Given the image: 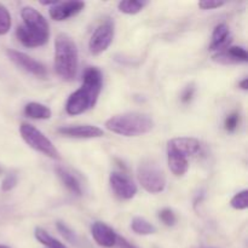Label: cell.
Segmentation results:
<instances>
[{
    "instance_id": "603a6c76",
    "label": "cell",
    "mask_w": 248,
    "mask_h": 248,
    "mask_svg": "<svg viewBox=\"0 0 248 248\" xmlns=\"http://www.w3.org/2000/svg\"><path fill=\"white\" fill-rule=\"evenodd\" d=\"M11 15L9 10L0 4V35H5L11 28Z\"/></svg>"
},
{
    "instance_id": "e0dca14e",
    "label": "cell",
    "mask_w": 248,
    "mask_h": 248,
    "mask_svg": "<svg viewBox=\"0 0 248 248\" xmlns=\"http://www.w3.org/2000/svg\"><path fill=\"white\" fill-rule=\"evenodd\" d=\"M167 161H169V167L171 172L177 177L184 176L189 169L188 157L183 156L173 150L167 149Z\"/></svg>"
},
{
    "instance_id": "30bf717a",
    "label": "cell",
    "mask_w": 248,
    "mask_h": 248,
    "mask_svg": "<svg viewBox=\"0 0 248 248\" xmlns=\"http://www.w3.org/2000/svg\"><path fill=\"white\" fill-rule=\"evenodd\" d=\"M57 132L60 135L70 138H80V140H89V138L103 137L104 132L102 128L93 125H75V126H62L58 127Z\"/></svg>"
},
{
    "instance_id": "d6a6232c",
    "label": "cell",
    "mask_w": 248,
    "mask_h": 248,
    "mask_svg": "<svg viewBox=\"0 0 248 248\" xmlns=\"http://www.w3.org/2000/svg\"><path fill=\"white\" fill-rule=\"evenodd\" d=\"M0 248H10V247H7V246H4V245H0Z\"/></svg>"
},
{
    "instance_id": "f1b7e54d",
    "label": "cell",
    "mask_w": 248,
    "mask_h": 248,
    "mask_svg": "<svg viewBox=\"0 0 248 248\" xmlns=\"http://www.w3.org/2000/svg\"><path fill=\"white\" fill-rule=\"evenodd\" d=\"M225 5L224 1H216V0H203V1L199 2V7L202 10H213L222 7Z\"/></svg>"
},
{
    "instance_id": "2e32d148",
    "label": "cell",
    "mask_w": 248,
    "mask_h": 248,
    "mask_svg": "<svg viewBox=\"0 0 248 248\" xmlns=\"http://www.w3.org/2000/svg\"><path fill=\"white\" fill-rule=\"evenodd\" d=\"M230 43H232V36H230L229 27L225 23L216 26L212 33V43L210 45V50L220 52L229 47Z\"/></svg>"
},
{
    "instance_id": "5b68a950",
    "label": "cell",
    "mask_w": 248,
    "mask_h": 248,
    "mask_svg": "<svg viewBox=\"0 0 248 248\" xmlns=\"http://www.w3.org/2000/svg\"><path fill=\"white\" fill-rule=\"evenodd\" d=\"M19 133L23 138L24 142L36 152L46 155L47 157L53 160H61V154L57 148L53 145V143L44 135L41 131L34 127L31 124H22L19 126Z\"/></svg>"
},
{
    "instance_id": "7402d4cb",
    "label": "cell",
    "mask_w": 248,
    "mask_h": 248,
    "mask_svg": "<svg viewBox=\"0 0 248 248\" xmlns=\"http://www.w3.org/2000/svg\"><path fill=\"white\" fill-rule=\"evenodd\" d=\"M148 5L147 1H140V0H124L118 4L119 10L124 14L136 15L142 11Z\"/></svg>"
},
{
    "instance_id": "9a60e30c",
    "label": "cell",
    "mask_w": 248,
    "mask_h": 248,
    "mask_svg": "<svg viewBox=\"0 0 248 248\" xmlns=\"http://www.w3.org/2000/svg\"><path fill=\"white\" fill-rule=\"evenodd\" d=\"M16 35L19 43L23 46H26V47H39V46L45 45L47 43L48 38H50V36L43 35V34L36 33V31L27 28L24 24H22V26L17 28Z\"/></svg>"
},
{
    "instance_id": "ba28073f",
    "label": "cell",
    "mask_w": 248,
    "mask_h": 248,
    "mask_svg": "<svg viewBox=\"0 0 248 248\" xmlns=\"http://www.w3.org/2000/svg\"><path fill=\"white\" fill-rule=\"evenodd\" d=\"M109 183L115 195L121 200H131L137 194V186L126 174L113 172L109 176Z\"/></svg>"
},
{
    "instance_id": "836d02e7",
    "label": "cell",
    "mask_w": 248,
    "mask_h": 248,
    "mask_svg": "<svg viewBox=\"0 0 248 248\" xmlns=\"http://www.w3.org/2000/svg\"><path fill=\"white\" fill-rule=\"evenodd\" d=\"M211 248H212V247H211Z\"/></svg>"
},
{
    "instance_id": "d6986e66",
    "label": "cell",
    "mask_w": 248,
    "mask_h": 248,
    "mask_svg": "<svg viewBox=\"0 0 248 248\" xmlns=\"http://www.w3.org/2000/svg\"><path fill=\"white\" fill-rule=\"evenodd\" d=\"M56 172H57V176L60 177V179L62 181V183L64 184L65 188H67L68 190L72 191L73 194H75V195L78 196L81 195V186H80L79 181H78L69 171H67V170L63 169V167H57V169H56Z\"/></svg>"
},
{
    "instance_id": "6da1fadb",
    "label": "cell",
    "mask_w": 248,
    "mask_h": 248,
    "mask_svg": "<svg viewBox=\"0 0 248 248\" xmlns=\"http://www.w3.org/2000/svg\"><path fill=\"white\" fill-rule=\"evenodd\" d=\"M102 86L103 75L101 70L96 67L87 68L82 77L81 87L73 92L65 103L67 113L69 115H79L93 108L102 91Z\"/></svg>"
},
{
    "instance_id": "1f68e13d",
    "label": "cell",
    "mask_w": 248,
    "mask_h": 248,
    "mask_svg": "<svg viewBox=\"0 0 248 248\" xmlns=\"http://www.w3.org/2000/svg\"><path fill=\"white\" fill-rule=\"evenodd\" d=\"M239 86L241 87L242 90H247L248 89V79H247V78H245L242 81L239 82Z\"/></svg>"
},
{
    "instance_id": "5bb4252c",
    "label": "cell",
    "mask_w": 248,
    "mask_h": 248,
    "mask_svg": "<svg viewBox=\"0 0 248 248\" xmlns=\"http://www.w3.org/2000/svg\"><path fill=\"white\" fill-rule=\"evenodd\" d=\"M212 58L218 63L232 64V63H246L248 61V55L247 51L242 46H230V47L213 55Z\"/></svg>"
},
{
    "instance_id": "44dd1931",
    "label": "cell",
    "mask_w": 248,
    "mask_h": 248,
    "mask_svg": "<svg viewBox=\"0 0 248 248\" xmlns=\"http://www.w3.org/2000/svg\"><path fill=\"white\" fill-rule=\"evenodd\" d=\"M131 228L138 235H150L156 232V228L142 217H135L131 222Z\"/></svg>"
},
{
    "instance_id": "7a4b0ae2",
    "label": "cell",
    "mask_w": 248,
    "mask_h": 248,
    "mask_svg": "<svg viewBox=\"0 0 248 248\" xmlns=\"http://www.w3.org/2000/svg\"><path fill=\"white\" fill-rule=\"evenodd\" d=\"M77 44L68 34L61 33L56 38L55 44V69L58 77L63 80H73L78 70Z\"/></svg>"
},
{
    "instance_id": "cb8c5ba5",
    "label": "cell",
    "mask_w": 248,
    "mask_h": 248,
    "mask_svg": "<svg viewBox=\"0 0 248 248\" xmlns=\"http://www.w3.org/2000/svg\"><path fill=\"white\" fill-rule=\"evenodd\" d=\"M230 205H232V207L235 208V210H239V211L246 210V208L248 207V190L247 189H245V190L237 193L236 195L232 199V201H230Z\"/></svg>"
},
{
    "instance_id": "4dcf8cb0",
    "label": "cell",
    "mask_w": 248,
    "mask_h": 248,
    "mask_svg": "<svg viewBox=\"0 0 248 248\" xmlns=\"http://www.w3.org/2000/svg\"><path fill=\"white\" fill-rule=\"evenodd\" d=\"M116 245H119V247H120V248H137V247L133 246V245H131L128 241H126L124 237H120V236H118V240H116Z\"/></svg>"
},
{
    "instance_id": "484cf974",
    "label": "cell",
    "mask_w": 248,
    "mask_h": 248,
    "mask_svg": "<svg viewBox=\"0 0 248 248\" xmlns=\"http://www.w3.org/2000/svg\"><path fill=\"white\" fill-rule=\"evenodd\" d=\"M240 123V114L237 111H234V113L229 114L225 119V123H224V127L228 132H234L235 130L237 128Z\"/></svg>"
},
{
    "instance_id": "f546056e",
    "label": "cell",
    "mask_w": 248,
    "mask_h": 248,
    "mask_svg": "<svg viewBox=\"0 0 248 248\" xmlns=\"http://www.w3.org/2000/svg\"><path fill=\"white\" fill-rule=\"evenodd\" d=\"M194 93H195V87H194V85H189V86H186L181 96L182 102H183V103H189V102L193 99Z\"/></svg>"
},
{
    "instance_id": "52a82bcc",
    "label": "cell",
    "mask_w": 248,
    "mask_h": 248,
    "mask_svg": "<svg viewBox=\"0 0 248 248\" xmlns=\"http://www.w3.org/2000/svg\"><path fill=\"white\" fill-rule=\"evenodd\" d=\"M7 56L15 64L21 67L26 72L31 73L34 77L45 78L47 75V70H46L45 65L31 58V56L26 55V53L19 52V51L16 50H7Z\"/></svg>"
},
{
    "instance_id": "ac0fdd59",
    "label": "cell",
    "mask_w": 248,
    "mask_h": 248,
    "mask_svg": "<svg viewBox=\"0 0 248 248\" xmlns=\"http://www.w3.org/2000/svg\"><path fill=\"white\" fill-rule=\"evenodd\" d=\"M24 114L31 119H38V120H47L52 115V111L48 107L38 102H31L24 107Z\"/></svg>"
},
{
    "instance_id": "4fadbf2b",
    "label": "cell",
    "mask_w": 248,
    "mask_h": 248,
    "mask_svg": "<svg viewBox=\"0 0 248 248\" xmlns=\"http://www.w3.org/2000/svg\"><path fill=\"white\" fill-rule=\"evenodd\" d=\"M200 142L196 138L193 137H178L169 140L167 143V149L173 150L183 156L189 157L198 154L200 150Z\"/></svg>"
},
{
    "instance_id": "277c9868",
    "label": "cell",
    "mask_w": 248,
    "mask_h": 248,
    "mask_svg": "<svg viewBox=\"0 0 248 248\" xmlns=\"http://www.w3.org/2000/svg\"><path fill=\"white\" fill-rule=\"evenodd\" d=\"M138 181L145 191L150 194H159L166 186V176L161 167L153 160H144L137 170Z\"/></svg>"
},
{
    "instance_id": "d4e9b609",
    "label": "cell",
    "mask_w": 248,
    "mask_h": 248,
    "mask_svg": "<svg viewBox=\"0 0 248 248\" xmlns=\"http://www.w3.org/2000/svg\"><path fill=\"white\" fill-rule=\"evenodd\" d=\"M159 218L161 219V222L164 223L167 227H172V225L176 224L177 217L176 213L171 210V208H164L159 212Z\"/></svg>"
},
{
    "instance_id": "8fae6325",
    "label": "cell",
    "mask_w": 248,
    "mask_h": 248,
    "mask_svg": "<svg viewBox=\"0 0 248 248\" xmlns=\"http://www.w3.org/2000/svg\"><path fill=\"white\" fill-rule=\"evenodd\" d=\"M85 7L84 1H65V2H57L52 5L48 12H50L51 18L57 22L65 21L70 17L75 16L79 12H81Z\"/></svg>"
},
{
    "instance_id": "83f0119b",
    "label": "cell",
    "mask_w": 248,
    "mask_h": 248,
    "mask_svg": "<svg viewBox=\"0 0 248 248\" xmlns=\"http://www.w3.org/2000/svg\"><path fill=\"white\" fill-rule=\"evenodd\" d=\"M17 186V176L15 173L7 174L1 183V189L4 191H10Z\"/></svg>"
},
{
    "instance_id": "ffe728a7",
    "label": "cell",
    "mask_w": 248,
    "mask_h": 248,
    "mask_svg": "<svg viewBox=\"0 0 248 248\" xmlns=\"http://www.w3.org/2000/svg\"><path fill=\"white\" fill-rule=\"evenodd\" d=\"M34 235H35V239L38 240L40 244H43L44 246L48 248H68L64 244H62L61 241L56 240L55 237L51 236L46 230L41 229V228H36L34 230Z\"/></svg>"
},
{
    "instance_id": "7c38bea8",
    "label": "cell",
    "mask_w": 248,
    "mask_h": 248,
    "mask_svg": "<svg viewBox=\"0 0 248 248\" xmlns=\"http://www.w3.org/2000/svg\"><path fill=\"white\" fill-rule=\"evenodd\" d=\"M91 234L94 241L102 247L111 248L116 245L118 235L109 225L103 222H94L91 227Z\"/></svg>"
},
{
    "instance_id": "4316f807",
    "label": "cell",
    "mask_w": 248,
    "mask_h": 248,
    "mask_svg": "<svg viewBox=\"0 0 248 248\" xmlns=\"http://www.w3.org/2000/svg\"><path fill=\"white\" fill-rule=\"evenodd\" d=\"M57 229L60 230V232L62 234V236L64 237L65 240H68V241L72 242V244H77V236H75L74 232H73V230H70L69 228L64 224V223L58 222Z\"/></svg>"
},
{
    "instance_id": "9c48e42d",
    "label": "cell",
    "mask_w": 248,
    "mask_h": 248,
    "mask_svg": "<svg viewBox=\"0 0 248 248\" xmlns=\"http://www.w3.org/2000/svg\"><path fill=\"white\" fill-rule=\"evenodd\" d=\"M21 16L23 18L24 26L31 31L40 33L43 35L50 36V26L45 17L31 6H26L22 9Z\"/></svg>"
},
{
    "instance_id": "3957f363",
    "label": "cell",
    "mask_w": 248,
    "mask_h": 248,
    "mask_svg": "<svg viewBox=\"0 0 248 248\" xmlns=\"http://www.w3.org/2000/svg\"><path fill=\"white\" fill-rule=\"evenodd\" d=\"M106 127L116 135L137 137L150 132L154 127V121L145 114L125 113L108 119L106 121Z\"/></svg>"
},
{
    "instance_id": "8992f818",
    "label": "cell",
    "mask_w": 248,
    "mask_h": 248,
    "mask_svg": "<svg viewBox=\"0 0 248 248\" xmlns=\"http://www.w3.org/2000/svg\"><path fill=\"white\" fill-rule=\"evenodd\" d=\"M114 39V23L109 19L104 21L94 29L89 41L90 52L94 56L103 53L110 46Z\"/></svg>"
}]
</instances>
